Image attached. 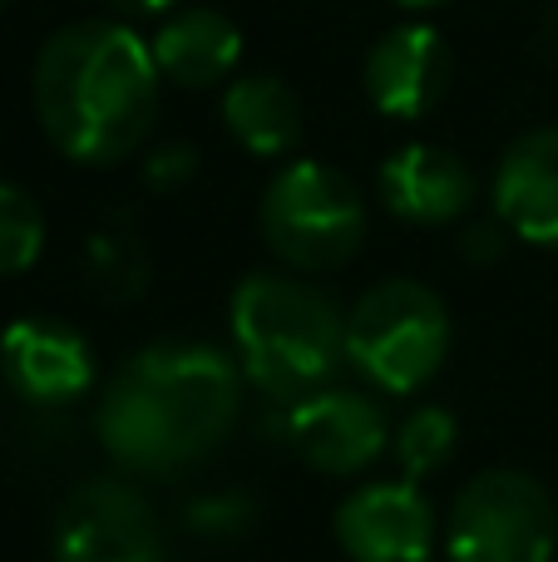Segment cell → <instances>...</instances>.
I'll use <instances>...</instances> for the list:
<instances>
[{"label": "cell", "mask_w": 558, "mask_h": 562, "mask_svg": "<svg viewBox=\"0 0 558 562\" xmlns=\"http://www.w3.org/2000/svg\"><path fill=\"white\" fill-rule=\"evenodd\" d=\"M395 5H405V10H431V5H440V0H395Z\"/></svg>", "instance_id": "603a6c76"}, {"label": "cell", "mask_w": 558, "mask_h": 562, "mask_svg": "<svg viewBox=\"0 0 558 562\" xmlns=\"http://www.w3.org/2000/svg\"><path fill=\"white\" fill-rule=\"evenodd\" d=\"M233 340L243 375L263 395L302 400L346 360V316L312 281L253 272L233 291Z\"/></svg>", "instance_id": "3957f363"}, {"label": "cell", "mask_w": 558, "mask_h": 562, "mask_svg": "<svg viewBox=\"0 0 558 562\" xmlns=\"http://www.w3.org/2000/svg\"><path fill=\"white\" fill-rule=\"evenodd\" d=\"M287 445L322 474H361L391 445V419L361 390H312L287 409Z\"/></svg>", "instance_id": "ba28073f"}, {"label": "cell", "mask_w": 558, "mask_h": 562, "mask_svg": "<svg viewBox=\"0 0 558 562\" xmlns=\"http://www.w3.org/2000/svg\"><path fill=\"white\" fill-rule=\"evenodd\" d=\"M5 5H15V0H0V10H5Z\"/></svg>", "instance_id": "cb8c5ba5"}, {"label": "cell", "mask_w": 558, "mask_h": 562, "mask_svg": "<svg viewBox=\"0 0 558 562\" xmlns=\"http://www.w3.org/2000/svg\"><path fill=\"white\" fill-rule=\"evenodd\" d=\"M455 79V59L440 30L421 25H395L366 55V99L381 109L386 119H425Z\"/></svg>", "instance_id": "8fae6325"}, {"label": "cell", "mask_w": 558, "mask_h": 562, "mask_svg": "<svg viewBox=\"0 0 558 562\" xmlns=\"http://www.w3.org/2000/svg\"><path fill=\"white\" fill-rule=\"evenodd\" d=\"M450 356V311L411 277L376 281L346 311V360L386 395H415Z\"/></svg>", "instance_id": "277c9868"}, {"label": "cell", "mask_w": 558, "mask_h": 562, "mask_svg": "<svg viewBox=\"0 0 558 562\" xmlns=\"http://www.w3.org/2000/svg\"><path fill=\"white\" fill-rule=\"evenodd\" d=\"M445 548L450 562H549L558 548L549 488L524 469H484L455 494Z\"/></svg>", "instance_id": "8992f818"}, {"label": "cell", "mask_w": 558, "mask_h": 562, "mask_svg": "<svg viewBox=\"0 0 558 562\" xmlns=\"http://www.w3.org/2000/svg\"><path fill=\"white\" fill-rule=\"evenodd\" d=\"M336 543L351 562H431L435 508L415 479H376L336 508Z\"/></svg>", "instance_id": "9c48e42d"}, {"label": "cell", "mask_w": 558, "mask_h": 562, "mask_svg": "<svg viewBox=\"0 0 558 562\" xmlns=\"http://www.w3.org/2000/svg\"><path fill=\"white\" fill-rule=\"evenodd\" d=\"M263 237L292 272H336L361 252L366 203L342 168L292 158L263 193Z\"/></svg>", "instance_id": "5b68a950"}, {"label": "cell", "mask_w": 558, "mask_h": 562, "mask_svg": "<svg viewBox=\"0 0 558 562\" xmlns=\"http://www.w3.org/2000/svg\"><path fill=\"white\" fill-rule=\"evenodd\" d=\"M49 553L55 562H158L164 533L129 479H85L59 504Z\"/></svg>", "instance_id": "52a82bcc"}, {"label": "cell", "mask_w": 558, "mask_h": 562, "mask_svg": "<svg viewBox=\"0 0 558 562\" xmlns=\"http://www.w3.org/2000/svg\"><path fill=\"white\" fill-rule=\"evenodd\" d=\"M148 49H154V65L168 85L213 89V85H227V75L243 59V30L213 5H188V10H174L158 25Z\"/></svg>", "instance_id": "5bb4252c"}, {"label": "cell", "mask_w": 558, "mask_h": 562, "mask_svg": "<svg viewBox=\"0 0 558 562\" xmlns=\"http://www.w3.org/2000/svg\"><path fill=\"white\" fill-rule=\"evenodd\" d=\"M89 272H94L104 296H134L148 277V252L129 223H109L89 243Z\"/></svg>", "instance_id": "e0dca14e"}, {"label": "cell", "mask_w": 558, "mask_h": 562, "mask_svg": "<svg viewBox=\"0 0 558 562\" xmlns=\"http://www.w3.org/2000/svg\"><path fill=\"white\" fill-rule=\"evenodd\" d=\"M198 173V154L188 144H164V148H154L148 154V168H144V178L154 188H183L188 178Z\"/></svg>", "instance_id": "ffe728a7"}, {"label": "cell", "mask_w": 558, "mask_h": 562, "mask_svg": "<svg viewBox=\"0 0 558 562\" xmlns=\"http://www.w3.org/2000/svg\"><path fill=\"white\" fill-rule=\"evenodd\" d=\"M35 114L75 164H119L158 119V65L148 40L119 20H75L35 59Z\"/></svg>", "instance_id": "7a4b0ae2"}, {"label": "cell", "mask_w": 558, "mask_h": 562, "mask_svg": "<svg viewBox=\"0 0 558 562\" xmlns=\"http://www.w3.org/2000/svg\"><path fill=\"white\" fill-rule=\"evenodd\" d=\"M247 518H253V504L237 494L198 498V504L188 508V528H193V533H217V538H233L237 528H247Z\"/></svg>", "instance_id": "d6986e66"}, {"label": "cell", "mask_w": 558, "mask_h": 562, "mask_svg": "<svg viewBox=\"0 0 558 562\" xmlns=\"http://www.w3.org/2000/svg\"><path fill=\"white\" fill-rule=\"evenodd\" d=\"M0 380L30 405H65L94 385V350L65 321H10L0 336Z\"/></svg>", "instance_id": "30bf717a"}, {"label": "cell", "mask_w": 558, "mask_h": 562, "mask_svg": "<svg viewBox=\"0 0 558 562\" xmlns=\"http://www.w3.org/2000/svg\"><path fill=\"white\" fill-rule=\"evenodd\" d=\"M223 124L247 154L282 158L302 144V99L277 75H247L223 89Z\"/></svg>", "instance_id": "9a60e30c"}, {"label": "cell", "mask_w": 558, "mask_h": 562, "mask_svg": "<svg viewBox=\"0 0 558 562\" xmlns=\"http://www.w3.org/2000/svg\"><path fill=\"white\" fill-rule=\"evenodd\" d=\"M381 203L405 223H455L475 203V168L445 144H405L381 164Z\"/></svg>", "instance_id": "7c38bea8"}, {"label": "cell", "mask_w": 558, "mask_h": 562, "mask_svg": "<svg viewBox=\"0 0 558 562\" xmlns=\"http://www.w3.org/2000/svg\"><path fill=\"white\" fill-rule=\"evenodd\" d=\"M494 213L529 247H558V128H534L504 148Z\"/></svg>", "instance_id": "4fadbf2b"}, {"label": "cell", "mask_w": 558, "mask_h": 562, "mask_svg": "<svg viewBox=\"0 0 558 562\" xmlns=\"http://www.w3.org/2000/svg\"><path fill=\"white\" fill-rule=\"evenodd\" d=\"M455 439H460V429H455L450 409L421 405V409H411V415L395 425L391 449H395V459H401L405 479H421V474H435V469L455 454Z\"/></svg>", "instance_id": "2e32d148"}, {"label": "cell", "mask_w": 558, "mask_h": 562, "mask_svg": "<svg viewBox=\"0 0 558 562\" xmlns=\"http://www.w3.org/2000/svg\"><path fill=\"white\" fill-rule=\"evenodd\" d=\"M500 227H494V223L470 227V233H465V257H475V262H484V257H500V247H504L500 243Z\"/></svg>", "instance_id": "44dd1931"}, {"label": "cell", "mask_w": 558, "mask_h": 562, "mask_svg": "<svg viewBox=\"0 0 558 562\" xmlns=\"http://www.w3.org/2000/svg\"><path fill=\"white\" fill-rule=\"evenodd\" d=\"M45 252V217L35 198L15 183H0V277L30 272Z\"/></svg>", "instance_id": "ac0fdd59"}, {"label": "cell", "mask_w": 558, "mask_h": 562, "mask_svg": "<svg viewBox=\"0 0 558 562\" xmlns=\"http://www.w3.org/2000/svg\"><path fill=\"white\" fill-rule=\"evenodd\" d=\"M109 5H119L124 15H174L178 0H109Z\"/></svg>", "instance_id": "7402d4cb"}, {"label": "cell", "mask_w": 558, "mask_h": 562, "mask_svg": "<svg viewBox=\"0 0 558 562\" xmlns=\"http://www.w3.org/2000/svg\"><path fill=\"white\" fill-rule=\"evenodd\" d=\"M243 380L217 346L158 340L138 350L99 400V445L124 474L168 479L203 464L237 425Z\"/></svg>", "instance_id": "6da1fadb"}]
</instances>
